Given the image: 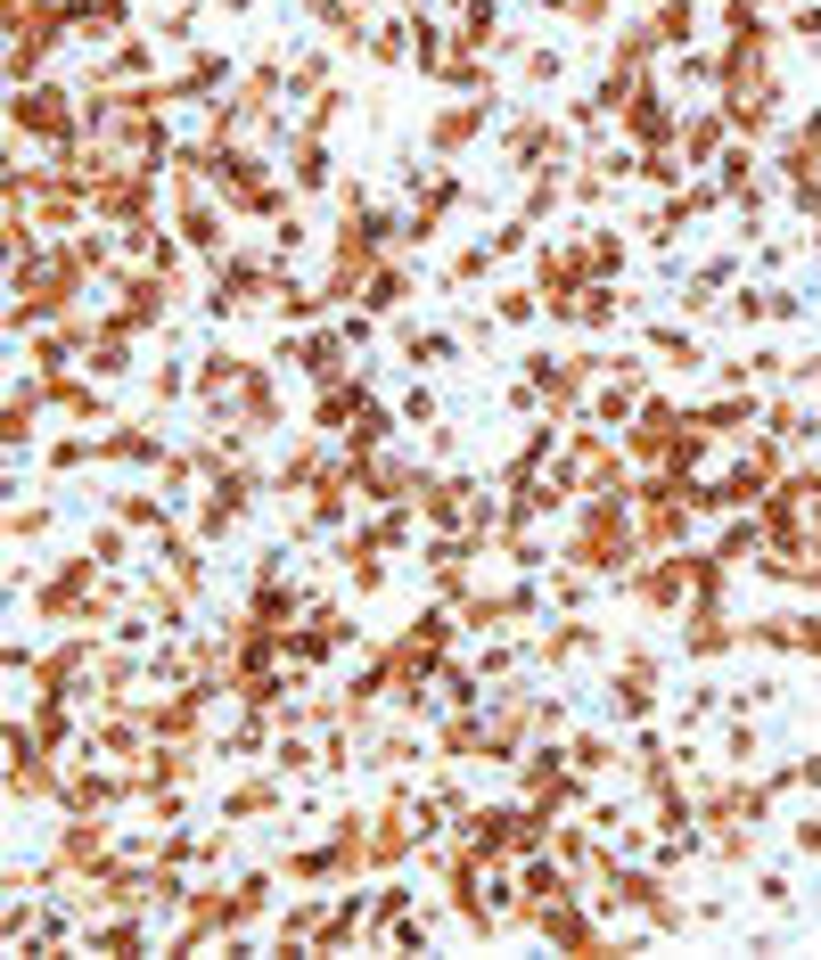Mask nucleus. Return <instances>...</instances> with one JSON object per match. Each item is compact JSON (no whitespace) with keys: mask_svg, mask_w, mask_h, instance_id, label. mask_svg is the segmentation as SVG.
Listing matches in <instances>:
<instances>
[{"mask_svg":"<svg viewBox=\"0 0 821 960\" xmlns=\"http://www.w3.org/2000/svg\"><path fill=\"white\" fill-rule=\"evenodd\" d=\"M477 124H485V91L468 99V108H435V124H428V148H435V156H460V148L477 140Z\"/></svg>","mask_w":821,"mask_h":960,"instance_id":"1","label":"nucleus"},{"mask_svg":"<svg viewBox=\"0 0 821 960\" xmlns=\"http://www.w3.org/2000/svg\"><path fill=\"white\" fill-rule=\"evenodd\" d=\"M223 83H230V58L223 50H198L181 74H173V99H214Z\"/></svg>","mask_w":821,"mask_h":960,"instance_id":"2","label":"nucleus"},{"mask_svg":"<svg viewBox=\"0 0 821 960\" xmlns=\"http://www.w3.org/2000/svg\"><path fill=\"white\" fill-rule=\"evenodd\" d=\"M403 295H410V271H403V263H387V255H378V271L362 279V313H394Z\"/></svg>","mask_w":821,"mask_h":960,"instance_id":"3","label":"nucleus"},{"mask_svg":"<svg viewBox=\"0 0 821 960\" xmlns=\"http://www.w3.org/2000/svg\"><path fill=\"white\" fill-rule=\"evenodd\" d=\"M723 131H740L731 124L723 108H707V115H691V124H682V156H691V165H707L715 148H723Z\"/></svg>","mask_w":821,"mask_h":960,"instance_id":"4","label":"nucleus"},{"mask_svg":"<svg viewBox=\"0 0 821 960\" xmlns=\"http://www.w3.org/2000/svg\"><path fill=\"white\" fill-rule=\"evenodd\" d=\"M271 805H280V780H239V788H230L223 796V812H230V821H263V812H271Z\"/></svg>","mask_w":821,"mask_h":960,"instance_id":"5","label":"nucleus"},{"mask_svg":"<svg viewBox=\"0 0 821 960\" xmlns=\"http://www.w3.org/2000/svg\"><path fill=\"white\" fill-rule=\"evenodd\" d=\"M140 944H149V936L131 927V911H124L115 927H91V952H140Z\"/></svg>","mask_w":821,"mask_h":960,"instance_id":"6","label":"nucleus"},{"mask_svg":"<svg viewBox=\"0 0 821 960\" xmlns=\"http://www.w3.org/2000/svg\"><path fill=\"white\" fill-rule=\"evenodd\" d=\"M41 460H50V468H58V477H75V468H83V460H91V443H83V435H58V443H50V452H41Z\"/></svg>","mask_w":821,"mask_h":960,"instance_id":"7","label":"nucleus"},{"mask_svg":"<svg viewBox=\"0 0 821 960\" xmlns=\"http://www.w3.org/2000/svg\"><path fill=\"white\" fill-rule=\"evenodd\" d=\"M403 353H410L419 369H428V362H452V337H444V329H428V337H403Z\"/></svg>","mask_w":821,"mask_h":960,"instance_id":"8","label":"nucleus"},{"mask_svg":"<svg viewBox=\"0 0 821 960\" xmlns=\"http://www.w3.org/2000/svg\"><path fill=\"white\" fill-rule=\"evenodd\" d=\"M551 214H559V181H534L526 189V222H551Z\"/></svg>","mask_w":821,"mask_h":960,"instance_id":"9","label":"nucleus"},{"mask_svg":"<svg viewBox=\"0 0 821 960\" xmlns=\"http://www.w3.org/2000/svg\"><path fill=\"white\" fill-rule=\"evenodd\" d=\"M50 526H58L50 509H17V517H9V534H17V542H41V534H50Z\"/></svg>","mask_w":821,"mask_h":960,"instance_id":"10","label":"nucleus"},{"mask_svg":"<svg viewBox=\"0 0 821 960\" xmlns=\"http://www.w3.org/2000/svg\"><path fill=\"white\" fill-rule=\"evenodd\" d=\"M559 74H567L559 50H534V58H526V83H559Z\"/></svg>","mask_w":821,"mask_h":960,"instance_id":"11","label":"nucleus"},{"mask_svg":"<svg viewBox=\"0 0 821 960\" xmlns=\"http://www.w3.org/2000/svg\"><path fill=\"white\" fill-rule=\"evenodd\" d=\"M403 419L428 427V419H435V387H410V394H403Z\"/></svg>","mask_w":821,"mask_h":960,"instance_id":"12","label":"nucleus"},{"mask_svg":"<svg viewBox=\"0 0 821 960\" xmlns=\"http://www.w3.org/2000/svg\"><path fill=\"white\" fill-rule=\"evenodd\" d=\"M592 410H599V419H624V410H633V387H599Z\"/></svg>","mask_w":821,"mask_h":960,"instance_id":"13","label":"nucleus"},{"mask_svg":"<svg viewBox=\"0 0 821 960\" xmlns=\"http://www.w3.org/2000/svg\"><path fill=\"white\" fill-rule=\"evenodd\" d=\"M493 304H502V320H534V295H526V288H502Z\"/></svg>","mask_w":821,"mask_h":960,"instance_id":"14","label":"nucleus"},{"mask_svg":"<svg viewBox=\"0 0 821 960\" xmlns=\"http://www.w3.org/2000/svg\"><path fill=\"white\" fill-rule=\"evenodd\" d=\"M797 846H805V854H821V821H805V830H797Z\"/></svg>","mask_w":821,"mask_h":960,"instance_id":"15","label":"nucleus"}]
</instances>
